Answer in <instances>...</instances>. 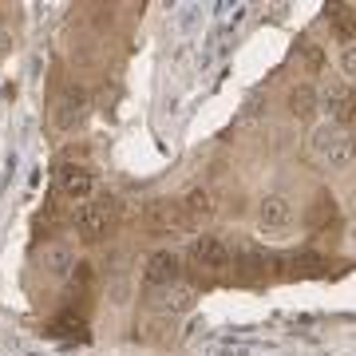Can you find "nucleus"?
<instances>
[{"label": "nucleus", "mask_w": 356, "mask_h": 356, "mask_svg": "<svg viewBox=\"0 0 356 356\" xmlns=\"http://www.w3.org/2000/svg\"><path fill=\"white\" fill-rule=\"evenodd\" d=\"M178 206H182V214H186V222H191V226H198V222H206V218H214V198H210L202 186H194V191L186 194Z\"/></svg>", "instance_id": "nucleus-11"}, {"label": "nucleus", "mask_w": 356, "mask_h": 356, "mask_svg": "<svg viewBox=\"0 0 356 356\" xmlns=\"http://www.w3.org/2000/svg\"><path fill=\"white\" fill-rule=\"evenodd\" d=\"M44 269H48L51 277H67V273L76 269V250H72V242H48L44 245Z\"/></svg>", "instance_id": "nucleus-10"}, {"label": "nucleus", "mask_w": 356, "mask_h": 356, "mask_svg": "<svg viewBox=\"0 0 356 356\" xmlns=\"http://www.w3.org/2000/svg\"><path fill=\"white\" fill-rule=\"evenodd\" d=\"M76 281H79V285H88V281H91V266H88V261H79V266H76Z\"/></svg>", "instance_id": "nucleus-17"}, {"label": "nucleus", "mask_w": 356, "mask_h": 356, "mask_svg": "<svg viewBox=\"0 0 356 356\" xmlns=\"http://www.w3.org/2000/svg\"><path fill=\"white\" fill-rule=\"evenodd\" d=\"M317 99H325V107H329V115H332V127L344 131L356 119V91H348L341 79H329Z\"/></svg>", "instance_id": "nucleus-4"}, {"label": "nucleus", "mask_w": 356, "mask_h": 356, "mask_svg": "<svg viewBox=\"0 0 356 356\" xmlns=\"http://www.w3.org/2000/svg\"><path fill=\"white\" fill-rule=\"evenodd\" d=\"M341 67H344V76H348V79H356V44H348V48H344Z\"/></svg>", "instance_id": "nucleus-16"}, {"label": "nucleus", "mask_w": 356, "mask_h": 356, "mask_svg": "<svg viewBox=\"0 0 356 356\" xmlns=\"http://www.w3.org/2000/svg\"><path fill=\"white\" fill-rule=\"evenodd\" d=\"M191 261L198 269H226L229 261H234V254H229V245L222 242V238H210V234H202V238H194L191 242Z\"/></svg>", "instance_id": "nucleus-5"}, {"label": "nucleus", "mask_w": 356, "mask_h": 356, "mask_svg": "<svg viewBox=\"0 0 356 356\" xmlns=\"http://www.w3.org/2000/svg\"><path fill=\"white\" fill-rule=\"evenodd\" d=\"M293 218H297V210H293V202L285 194H266L257 202V222H261V229H289Z\"/></svg>", "instance_id": "nucleus-7"}, {"label": "nucleus", "mask_w": 356, "mask_h": 356, "mask_svg": "<svg viewBox=\"0 0 356 356\" xmlns=\"http://www.w3.org/2000/svg\"><path fill=\"white\" fill-rule=\"evenodd\" d=\"M353 154H356V135H353Z\"/></svg>", "instance_id": "nucleus-19"}, {"label": "nucleus", "mask_w": 356, "mask_h": 356, "mask_svg": "<svg viewBox=\"0 0 356 356\" xmlns=\"http://www.w3.org/2000/svg\"><path fill=\"white\" fill-rule=\"evenodd\" d=\"M178 281H182V261H178V254L159 250V254L147 257V285H154V289H170V285H178Z\"/></svg>", "instance_id": "nucleus-6"}, {"label": "nucleus", "mask_w": 356, "mask_h": 356, "mask_svg": "<svg viewBox=\"0 0 356 356\" xmlns=\"http://www.w3.org/2000/svg\"><path fill=\"white\" fill-rule=\"evenodd\" d=\"M329 24L344 44H356V8L353 4H332L329 8Z\"/></svg>", "instance_id": "nucleus-12"}, {"label": "nucleus", "mask_w": 356, "mask_h": 356, "mask_svg": "<svg viewBox=\"0 0 356 356\" xmlns=\"http://www.w3.org/2000/svg\"><path fill=\"white\" fill-rule=\"evenodd\" d=\"M76 229H79L83 242H103V238L115 229V206L107 202V198L83 202V210H79V218H76Z\"/></svg>", "instance_id": "nucleus-2"}, {"label": "nucleus", "mask_w": 356, "mask_h": 356, "mask_svg": "<svg viewBox=\"0 0 356 356\" xmlns=\"http://www.w3.org/2000/svg\"><path fill=\"white\" fill-rule=\"evenodd\" d=\"M348 242H353V245H356V226H353V229H348Z\"/></svg>", "instance_id": "nucleus-18"}, {"label": "nucleus", "mask_w": 356, "mask_h": 356, "mask_svg": "<svg viewBox=\"0 0 356 356\" xmlns=\"http://www.w3.org/2000/svg\"><path fill=\"white\" fill-rule=\"evenodd\" d=\"M56 186H60V194H64V198H72V202L91 198V175H88V166L64 163L60 170H56Z\"/></svg>", "instance_id": "nucleus-8"}, {"label": "nucleus", "mask_w": 356, "mask_h": 356, "mask_svg": "<svg viewBox=\"0 0 356 356\" xmlns=\"http://www.w3.org/2000/svg\"><path fill=\"white\" fill-rule=\"evenodd\" d=\"M143 218H147V229H151L154 238H178V234H186V229H191V222H186V214H182V206L170 202V198L151 202Z\"/></svg>", "instance_id": "nucleus-3"}, {"label": "nucleus", "mask_w": 356, "mask_h": 356, "mask_svg": "<svg viewBox=\"0 0 356 356\" xmlns=\"http://www.w3.org/2000/svg\"><path fill=\"white\" fill-rule=\"evenodd\" d=\"M309 151H313V159L321 166H329V170H344V166L353 163V139L341 127H332V123H321L309 135Z\"/></svg>", "instance_id": "nucleus-1"}, {"label": "nucleus", "mask_w": 356, "mask_h": 356, "mask_svg": "<svg viewBox=\"0 0 356 356\" xmlns=\"http://www.w3.org/2000/svg\"><path fill=\"white\" fill-rule=\"evenodd\" d=\"M301 67H305L309 76H321V72H325V48L305 44V48H301Z\"/></svg>", "instance_id": "nucleus-14"}, {"label": "nucleus", "mask_w": 356, "mask_h": 356, "mask_svg": "<svg viewBox=\"0 0 356 356\" xmlns=\"http://www.w3.org/2000/svg\"><path fill=\"white\" fill-rule=\"evenodd\" d=\"M321 99H317V91L309 88V83H301V88H293L289 91V111L297 115V119H309V115H317Z\"/></svg>", "instance_id": "nucleus-13"}, {"label": "nucleus", "mask_w": 356, "mask_h": 356, "mask_svg": "<svg viewBox=\"0 0 356 356\" xmlns=\"http://www.w3.org/2000/svg\"><path fill=\"white\" fill-rule=\"evenodd\" d=\"M332 218H337V202H332L329 194H321V198H317V210H313V226L321 229L325 222L332 226Z\"/></svg>", "instance_id": "nucleus-15"}, {"label": "nucleus", "mask_w": 356, "mask_h": 356, "mask_svg": "<svg viewBox=\"0 0 356 356\" xmlns=\"http://www.w3.org/2000/svg\"><path fill=\"white\" fill-rule=\"evenodd\" d=\"M79 115H83V95H79L76 88H64L56 95V103H51V123L60 131H72Z\"/></svg>", "instance_id": "nucleus-9"}]
</instances>
